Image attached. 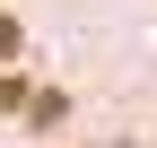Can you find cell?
I'll return each mask as SVG.
<instances>
[{
  "mask_svg": "<svg viewBox=\"0 0 157 148\" xmlns=\"http://www.w3.org/2000/svg\"><path fill=\"white\" fill-rule=\"evenodd\" d=\"M26 122H35V131H52V122H70V96H61V87H44V96L26 105Z\"/></svg>",
  "mask_w": 157,
  "mask_h": 148,
  "instance_id": "cell-1",
  "label": "cell"
},
{
  "mask_svg": "<svg viewBox=\"0 0 157 148\" xmlns=\"http://www.w3.org/2000/svg\"><path fill=\"white\" fill-rule=\"evenodd\" d=\"M9 52H17V17H0V61H9Z\"/></svg>",
  "mask_w": 157,
  "mask_h": 148,
  "instance_id": "cell-3",
  "label": "cell"
},
{
  "mask_svg": "<svg viewBox=\"0 0 157 148\" xmlns=\"http://www.w3.org/2000/svg\"><path fill=\"white\" fill-rule=\"evenodd\" d=\"M17 105H35V96H26V79H9V70H0V113H17Z\"/></svg>",
  "mask_w": 157,
  "mask_h": 148,
  "instance_id": "cell-2",
  "label": "cell"
}]
</instances>
